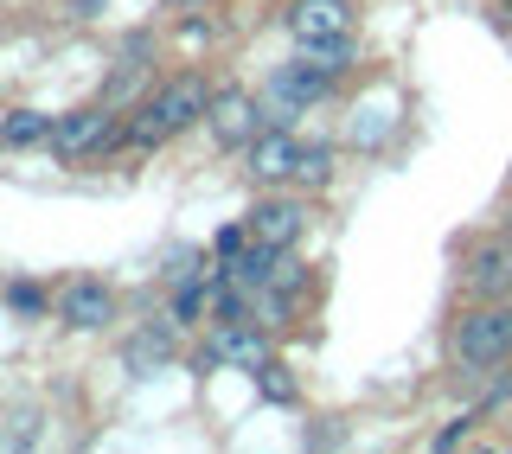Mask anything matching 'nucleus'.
Masks as SVG:
<instances>
[{"instance_id":"20e7f679","label":"nucleus","mask_w":512,"mask_h":454,"mask_svg":"<svg viewBox=\"0 0 512 454\" xmlns=\"http://www.w3.org/2000/svg\"><path fill=\"white\" fill-rule=\"evenodd\" d=\"M109 141H116V122H109L103 109H77V116H58L52 122V148L64 160H90V154H103Z\"/></svg>"},{"instance_id":"dca6fc26","label":"nucleus","mask_w":512,"mask_h":454,"mask_svg":"<svg viewBox=\"0 0 512 454\" xmlns=\"http://www.w3.org/2000/svg\"><path fill=\"white\" fill-rule=\"evenodd\" d=\"M244 243H250V224H244V231H237V224H231V231H218V256H237V250H244Z\"/></svg>"},{"instance_id":"f257e3e1","label":"nucleus","mask_w":512,"mask_h":454,"mask_svg":"<svg viewBox=\"0 0 512 454\" xmlns=\"http://www.w3.org/2000/svg\"><path fill=\"white\" fill-rule=\"evenodd\" d=\"M205 109H212V90H205L199 77H173V84L160 90L148 109H141V122L128 128V141H135V148H160L167 135H180V128L199 122Z\"/></svg>"},{"instance_id":"6e6552de","label":"nucleus","mask_w":512,"mask_h":454,"mask_svg":"<svg viewBox=\"0 0 512 454\" xmlns=\"http://www.w3.org/2000/svg\"><path fill=\"white\" fill-rule=\"evenodd\" d=\"M295 154H301V141L288 135V128H276V122H269L263 135L250 141V173H256L263 186H276V180H295Z\"/></svg>"},{"instance_id":"f3484780","label":"nucleus","mask_w":512,"mask_h":454,"mask_svg":"<svg viewBox=\"0 0 512 454\" xmlns=\"http://www.w3.org/2000/svg\"><path fill=\"white\" fill-rule=\"evenodd\" d=\"M173 7H205V0H173Z\"/></svg>"},{"instance_id":"9b49d317","label":"nucleus","mask_w":512,"mask_h":454,"mask_svg":"<svg viewBox=\"0 0 512 454\" xmlns=\"http://www.w3.org/2000/svg\"><path fill=\"white\" fill-rule=\"evenodd\" d=\"M122 359H128V371H135V378H148L154 365H167V359H173V333H167V327H148V333H135V339H128V352H122Z\"/></svg>"},{"instance_id":"a211bd4d","label":"nucleus","mask_w":512,"mask_h":454,"mask_svg":"<svg viewBox=\"0 0 512 454\" xmlns=\"http://www.w3.org/2000/svg\"><path fill=\"white\" fill-rule=\"evenodd\" d=\"M506 237H512V212H506Z\"/></svg>"},{"instance_id":"0eeeda50","label":"nucleus","mask_w":512,"mask_h":454,"mask_svg":"<svg viewBox=\"0 0 512 454\" xmlns=\"http://www.w3.org/2000/svg\"><path fill=\"white\" fill-rule=\"evenodd\" d=\"M308 231V212L295 199H263L250 212V243H269V250H295V237Z\"/></svg>"},{"instance_id":"ddd939ff","label":"nucleus","mask_w":512,"mask_h":454,"mask_svg":"<svg viewBox=\"0 0 512 454\" xmlns=\"http://www.w3.org/2000/svg\"><path fill=\"white\" fill-rule=\"evenodd\" d=\"M301 58L320 64L327 77H340L346 64H352V32H346V39H308V45H301Z\"/></svg>"},{"instance_id":"39448f33","label":"nucleus","mask_w":512,"mask_h":454,"mask_svg":"<svg viewBox=\"0 0 512 454\" xmlns=\"http://www.w3.org/2000/svg\"><path fill=\"white\" fill-rule=\"evenodd\" d=\"M205 359L212 365H244V371H256V365H269V339L250 327V320H224V327L205 339Z\"/></svg>"},{"instance_id":"f8f14e48","label":"nucleus","mask_w":512,"mask_h":454,"mask_svg":"<svg viewBox=\"0 0 512 454\" xmlns=\"http://www.w3.org/2000/svg\"><path fill=\"white\" fill-rule=\"evenodd\" d=\"M0 141H7V148H32V141H52V116H39V109H20V116L0 122Z\"/></svg>"},{"instance_id":"1a4fd4ad","label":"nucleus","mask_w":512,"mask_h":454,"mask_svg":"<svg viewBox=\"0 0 512 454\" xmlns=\"http://www.w3.org/2000/svg\"><path fill=\"white\" fill-rule=\"evenodd\" d=\"M468 282H474V295H487V301L512 295V243H480L468 256Z\"/></svg>"},{"instance_id":"6ab92c4d","label":"nucleus","mask_w":512,"mask_h":454,"mask_svg":"<svg viewBox=\"0 0 512 454\" xmlns=\"http://www.w3.org/2000/svg\"><path fill=\"white\" fill-rule=\"evenodd\" d=\"M500 7H506V13H512V0H500Z\"/></svg>"},{"instance_id":"7ed1b4c3","label":"nucleus","mask_w":512,"mask_h":454,"mask_svg":"<svg viewBox=\"0 0 512 454\" xmlns=\"http://www.w3.org/2000/svg\"><path fill=\"white\" fill-rule=\"evenodd\" d=\"M205 122H212V135L224 141V148H250L269 116H263V103H256L250 90H218L212 109H205Z\"/></svg>"},{"instance_id":"423d86ee","label":"nucleus","mask_w":512,"mask_h":454,"mask_svg":"<svg viewBox=\"0 0 512 454\" xmlns=\"http://www.w3.org/2000/svg\"><path fill=\"white\" fill-rule=\"evenodd\" d=\"M288 32H295V45L346 39V32H352V7H346V0H295V7H288Z\"/></svg>"},{"instance_id":"9d476101","label":"nucleus","mask_w":512,"mask_h":454,"mask_svg":"<svg viewBox=\"0 0 512 454\" xmlns=\"http://www.w3.org/2000/svg\"><path fill=\"white\" fill-rule=\"evenodd\" d=\"M109 314H116V301H109L103 282H71L64 288V320H71V327H103Z\"/></svg>"},{"instance_id":"4468645a","label":"nucleus","mask_w":512,"mask_h":454,"mask_svg":"<svg viewBox=\"0 0 512 454\" xmlns=\"http://www.w3.org/2000/svg\"><path fill=\"white\" fill-rule=\"evenodd\" d=\"M295 180L301 186H327L333 180V148H301L295 154Z\"/></svg>"},{"instance_id":"f03ea898","label":"nucleus","mask_w":512,"mask_h":454,"mask_svg":"<svg viewBox=\"0 0 512 454\" xmlns=\"http://www.w3.org/2000/svg\"><path fill=\"white\" fill-rule=\"evenodd\" d=\"M455 359L468 371H493L500 359H512V307H474L455 327Z\"/></svg>"},{"instance_id":"2eb2a0df","label":"nucleus","mask_w":512,"mask_h":454,"mask_svg":"<svg viewBox=\"0 0 512 454\" xmlns=\"http://www.w3.org/2000/svg\"><path fill=\"white\" fill-rule=\"evenodd\" d=\"M256 378H263V397L269 403H288V397H295V384L282 378V365H256Z\"/></svg>"}]
</instances>
